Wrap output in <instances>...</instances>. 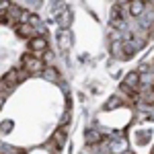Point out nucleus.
Masks as SVG:
<instances>
[{
	"instance_id": "f257e3e1",
	"label": "nucleus",
	"mask_w": 154,
	"mask_h": 154,
	"mask_svg": "<svg viewBox=\"0 0 154 154\" xmlns=\"http://www.w3.org/2000/svg\"><path fill=\"white\" fill-rule=\"evenodd\" d=\"M23 70L27 72V74H41V72L45 70V66H43V60H41V56H37V54H25L23 56Z\"/></svg>"
},
{
	"instance_id": "f03ea898",
	"label": "nucleus",
	"mask_w": 154,
	"mask_h": 154,
	"mask_svg": "<svg viewBox=\"0 0 154 154\" xmlns=\"http://www.w3.org/2000/svg\"><path fill=\"white\" fill-rule=\"evenodd\" d=\"M29 49L33 51V54H37V56H41L45 49H48V39L45 37H33V39H29Z\"/></svg>"
},
{
	"instance_id": "7ed1b4c3",
	"label": "nucleus",
	"mask_w": 154,
	"mask_h": 154,
	"mask_svg": "<svg viewBox=\"0 0 154 154\" xmlns=\"http://www.w3.org/2000/svg\"><path fill=\"white\" fill-rule=\"evenodd\" d=\"M58 45H60L62 51H68V49L72 48V31H70V29H60Z\"/></svg>"
},
{
	"instance_id": "20e7f679",
	"label": "nucleus",
	"mask_w": 154,
	"mask_h": 154,
	"mask_svg": "<svg viewBox=\"0 0 154 154\" xmlns=\"http://www.w3.org/2000/svg\"><path fill=\"white\" fill-rule=\"evenodd\" d=\"M128 12L131 17H142L146 12V0H130L128 2Z\"/></svg>"
},
{
	"instance_id": "39448f33",
	"label": "nucleus",
	"mask_w": 154,
	"mask_h": 154,
	"mask_svg": "<svg viewBox=\"0 0 154 154\" xmlns=\"http://www.w3.org/2000/svg\"><path fill=\"white\" fill-rule=\"evenodd\" d=\"M17 33H19L21 37H25V39H33V37L39 35V33H37V29L33 27V25H29V23L17 25Z\"/></svg>"
},
{
	"instance_id": "423d86ee",
	"label": "nucleus",
	"mask_w": 154,
	"mask_h": 154,
	"mask_svg": "<svg viewBox=\"0 0 154 154\" xmlns=\"http://www.w3.org/2000/svg\"><path fill=\"white\" fill-rule=\"evenodd\" d=\"M23 72H25V70H23ZM23 72H21V70H17V68H12V70L6 72V76L2 78V82L6 84V86H12V84H17V82H19V80H21V78L25 76Z\"/></svg>"
},
{
	"instance_id": "0eeeda50",
	"label": "nucleus",
	"mask_w": 154,
	"mask_h": 154,
	"mask_svg": "<svg viewBox=\"0 0 154 154\" xmlns=\"http://www.w3.org/2000/svg\"><path fill=\"white\" fill-rule=\"evenodd\" d=\"M56 21H58V25L62 27V29H68V27H70V23H72V11L66 6L62 12H58V14H56Z\"/></svg>"
},
{
	"instance_id": "6e6552de",
	"label": "nucleus",
	"mask_w": 154,
	"mask_h": 154,
	"mask_svg": "<svg viewBox=\"0 0 154 154\" xmlns=\"http://www.w3.org/2000/svg\"><path fill=\"white\" fill-rule=\"evenodd\" d=\"M123 84L125 86H136L138 88V84H140V72H130L128 76H125V80H123Z\"/></svg>"
},
{
	"instance_id": "1a4fd4ad",
	"label": "nucleus",
	"mask_w": 154,
	"mask_h": 154,
	"mask_svg": "<svg viewBox=\"0 0 154 154\" xmlns=\"http://www.w3.org/2000/svg\"><path fill=\"white\" fill-rule=\"evenodd\" d=\"M86 142L88 144H97V142H101V134L97 130H91L88 134H86Z\"/></svg>"
},
{
	"instance_id": "9d476101",
	"label": "nucleus",
	"mask_w": 154,
	"mask_h": 154,
	"mask_svg": "<svg viewBox=\"0 0 154 154\" xmlns=\"http://www.w3.org/2000/svg\"><path fill=\"white\" fill-rule=\"evenodd\" d=\"M51 4H54V6H51V14H54V17H56L58 12H62L64 8H66V2H62V0H54Z\"/></svg>"
},
{
	"instance_id": "9b49d317",
	"label": "nucleus",
	"mask_w": 154,
	"mask_h": 154,
	"mask_svg": "<svg viewBox=\"0 0 154 154\" xmlns=\"http://www.w3.org/2000/svg\"><path fill=\"white\" fill-rule=\"evenodd\" d=\"M41 74H43L48 80H51V82H54V80H58V72L54 70V68H45V70L41 72Z\"/></svg>"
},
{
	"instance_id": "f8f14e48",
	"label": "nucleus",
	"mask_w": 154,
	"mask_h": 154,
	"mask_svg": "<svg viewBox=\"0 0 154 154\" xmlns=\"http://www.w3.org/2000/svg\"><path fill=\"white\" fill-rule=\"evenodd\" d=\"M111 150L117 152V154H121V150H125V142H113L111 144Z\"/></svg>"
},
{
	"instance_id": "ddd939ff",
	"label": "nucleus",
	"mask_w": 154,
	"mask_h": 154,
	"mask_svg": "<svg viewBox=\"0 0 154 154\" xmlns=\"http://www.w3.org/2000/svg\"><path fill=\"white\" fill-rule=\"evenodd\" d=\"M117 103H119V97H113V99L107 103V109H115V107H117Z\"/></svg>"
},
{
	"instance_id": "4468645a",
	"label": "nucleus",
	"mask_w": 154,
	"mask_h": 154,
	"mask_svg": "<svg viewBox=\"0 0 154 154\" xmlns=\"http://www.w3.org/2000/svg\"><path fill=\"white\" fill-rule=\"evenodd\" d=\"M8 8H11V2H8V0H0V11L6 12Z\"/></svg>"
},
{
	"instance_id": "2eb2a0df",
	"label": "nucleus",
	"mask_w": 154,
	"mask_h": 154,
	"mask_svg": "<svg viewBox=\"0 0 154 154\" xmlns=\"http://www.w3.org/2000/svg\"><path fill=\"white\" fill-rule=\"evenodd\" d=\"M123 154H131V152H128V150H125V152H123Z\"/></svg>"
}]
</instances>
